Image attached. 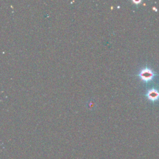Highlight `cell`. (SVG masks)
Here are the masks:
<instances>
[{
  "instance_id": "cell-1",
  "label": "cell",
  "mask_w": 159,
  "mask_h": 159,
  "mask_svg": "<svg viewBox=\"0 0 159 159\" xmlns=\"http://www.w3.org/2000/svg\"><path fill=\"white\" fill-rule=\"evenodd\" d=\"M139 76L142 81L147 83L151 81L155 77V73L152 69L145 67L140 71Z\"/></svg>"
},
{
  "instance_id": "cell-2",
  "label": "cell",
  "mask_w": 159,
  "mask_h": 159,
  "mask_svg": "<svg viewBox=\"0 0 159 159\" xmlns=\"http://www.w3.org/2000/svg\"><path fill=\"white\" fill-rule=\"evenodd\" d=\"M146 96L150 101L155 102L159 99V91L156 89H150L147 91Z\"/></svg>"
},
{
  "instance_id": "cell-3",
  "label": "cell",
  "mask_w": 159,
  "mask_h": 159,
  "mask_svg": "<svg viewBox=\"0 0 159 159\" xmlns=\"http://www.w3.org/2000/svg\"><path fill=\"white\" fill-rule=\"evenodd\" d=\"M133 2H135V3H136V4H137V3L140 2V1H133Z\"/></svg>"
}]
</instances>
